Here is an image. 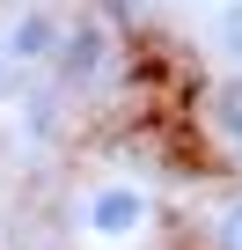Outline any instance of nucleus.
Instances as JSON below:
<instances>
[{
  "label": "nucleus",
  "mask_w": 242,
  "mask_h": 250,
  "mask_svg": "<svg viewBox=\"0 0 242 250\" xmlns=\"http://www.w3.org/2000/svg\"><path fill=\"white\" fill-rule=\"evenodd\" d=\"M52 66H59V81L66 88H88L103 66H110V22H66L59 30V52H52Z\"/></svg>",
  "instance_id": "nucleus-1"
},
{
  "label": "nucleus",
  "mask_w": 242,
  "mask_h": 250,
  "mask_svg": "<svg viewBox=\"0 0 242 250\" xmlns=\"http://www.w3.org/2000/svg\"><path fill=\"white\" fill-rule=\"evenodd\" d=\"M140 221H147V199H140L132 184H103V191L88 199V228L110 235V243H117V235H132Z\"/></svg>",
  "instance_id": "nucleus-2"
},
{
  "label": "nucleus",
  "mask_w": 242,
  "mask_h": 250,
  "mask_svg": "<svg viewBox=\"0 0 242 250\" xmlns=\"http://www.w3.org/2000/svg\"><path fill=\"white\" fill-rule=\"evenodd\" d=\"M8 52H15V59H52V52H59V15H44V8L22 15L15 37H8Z\"/></svg>",
  "instance_id": "nucleus-3"
},
{
  "label": "nucleus",
  "mask_w": 242,
  "mask_h": 250,
  "mask_svg": "<svg viewBox=\"0 0 242 250\" xmlns=\"http://www.w3.org/2000/svg\"><path fill=\"white\" fill-rule=\"evenodd\" d=\"M205 118H213V133H220V140H235V147H242V74H235V81H220V88L205 96Z\"/></svg>",
  "instance_id": "nucleus-4"
},
{
  "label": "nucleus",
  "mask_w": 242,
  "mask_h": 250,
  "mask_svg": "<svg viewBox=\"0 0 242 250\" xmlns=\"http://www.w3.org/2000/svg\"><path fill=\"white\" fill-rule=\"evenodd\" d=\"M213 250H242V199L220 213V235H213Z\"/></svg>",
  "instance_id": "nucleus-5"
},
{
  "label": "nucleus",
  "mask_w": 242,
  "mask_h": 250,
  "mask_svg": "<svg viewBox=\"0 0 242 250\" xmlns=\"http://www.w3.org/2000/svg\"><path fill=\"white\" fill-rule=\"evenodd\" d=\"M0 96H8V59H0Z\"/></svg>",
  "instance_id": "nucleus-6"
}]
</instances>
